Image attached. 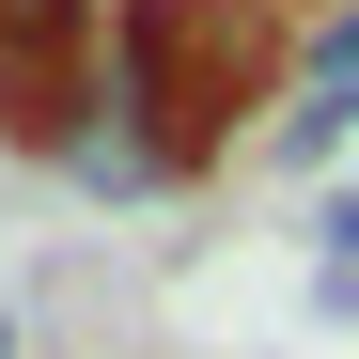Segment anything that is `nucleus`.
<instances>
[{"label": "nucleus", "mask_w": 359, "mask_h": 359, "mask_svg": "<svg viewBox=\"0 0 359 359\" xmlns=\"http://www.w3.org/2000/svg\"><path fill=\"white\" fill-rule=\"evenodd\" d=\"M109 63H126L156 94V126L203 156V141H234V109H281L297 32H281V0H126V16H109Z\"/></svg>", "instance_id": "nucleus-1"}, {"label": "nucleus", "mask_w": 359, "mask_h": 359, "mask_svg": "<svg viewBox=\"0 0 359 359\" xmlns=\"http://www.w3.org/2000/svg\"><path fill=\"white\" fill-rule=\"evenodd\" d=\"M47 172H63V188H94V203H156L172 172H188V141H172V126H156V94L109 63V79H79L63 126H47Z\"/></svg>", "instance_id": "nucleus-2"}, {"label": "nucleus", "mask_w": 359, "mask_h": 359, "mask_svg": "<svg viewBox=\"0 0 359 359\" xmlns=\"http://www.w3.org/2000/svg\"><path fill=\"white\" fill-rule=\"evenodd\" d=\"M94 79V0H0V126L47 156V126Z\"/></svg>", "instance_id": "nucleus-3"}, {"label": "nucleus", "mask_w": 359, "mask_h": 359, "mask_svg": "<svg viewBox=\"0 0 359 359\" xmlns=\"http://www.w3.org/2000/svg\"><path fill=\"white\" fill-rule=\"evenodd\" d=\"M297 94H313V109H344V126H359V16H328L313 47H297Z\"/></svg>", "instance_id": "nucleus-4"}, {"label": "nucleus", "mask_w": 359, "mask_h": 359, "mask_svg": "<svg viewBox=\"0 0 359 359\" xmlns=\"http://www.w3.org/2000/svg\"><path fill=\"white\" fill-rule=\"evenodd\" d=\"M328 266H359V188H344V203H328Z\"/></svg>", "instance_id": "nucleus-5"}, {"label": "nucleus", "mask_w": 359, "mask_h": 359, "mask_svg": "<svg viewBox=\"0 0 359 359\" xmlns=\"http://www.w3.org/2000/svg\"><path fill=\"white\" fill-rule=\"evenodd\" d=\"M0 359H16V313H0Z\"/></svg>", "instance_id": "nucleus-6"}]
</instances>
